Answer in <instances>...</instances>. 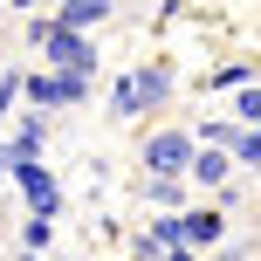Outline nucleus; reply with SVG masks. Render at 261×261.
Listing matches in <instances>:
<instances>
[{"label": "nucleus", "mask_w": 261, "mask_h": 261, "mask_svg": "<svg viewBox=\"0 0 261 261\" xmlns=\"http://www.w3.org/2000/svg\"><path fill=\"white\" fill-rule=\"evenodd\" d=\"M76 261H83V254H76Z\"/></svg>", "instance_id": "obj_22"}, {"label": "nucleus", "mask_w": 261, "mask_h": 261, "mask_svg": "<svg viewBox=\"0 0 261 261\" xmlns=\"http://www.w3.org/2000/svg\"><path fill=\"white\" fill-rule=\"evenodd\" d=\"M213 261H248V248H220V254H213Z\"/></svg>", "instance_id": "obj_17"}, {"label": "nucleus", "mask_w": 261, "mask_h": 261, "mask_svg": "<svg viewBox=\"0 0 261 261\" xmlns=\"http://www.w3.org/2000/svg\"><path fill=\"white\" fill-rule=\"evenodd\" d=\"M234 179H241L234 151H227V144H199V158H193V186H206V193H220V186H234Z\"/></svg>", "instance_id": "obj_7"}, {"label": "nucleus", "mask_w": 261, "mask_h": 261, "mask_svg": "<svg viewBox=\"0 0 261 261\" xmlns=\"http://www.w3.org/2000/svg\"><path fill=\"white\" fill-rule=\"evenodd\" d=\"M227 151H234V165H241V172H261V124H241Z\"/></svg>", "instance_id": "obj_11"}, {"label": "nucleus", "mask_w": 261, "mask_h": 261, "mask_svg": "<svg viewBox=\"0 0 261 261\" xmlns=\"http://www.w3.org/2000/svg\"><path fill=\"white\" fill-rule=\"evenodd\" d=\"M220 241H227V213L220 206H186V248L206 254V248H220Z\"/></svg>", "instance_id": "obj_8"}, {"label": "nucleus", "mask_w": 261, "mask_h": 261, "mask_svg": "<svg viewBox=\"0 0 261 261\" xmlns=\"http://www.w3.org/2000/svg\"><path fill=\"white\" fill-rule=\"evenodd\" d=\"M0 7H14V0H0Z\"/></svg>", "instance_id": "obj_19"}, {"label": "nucleus", "mask_w": 261, "mask_h": 261, "mask_svg": "<svg viewBox=\"0 0 261 261\" xmlns=\"http://www.w3.org/2000/svg\"><path fill=\"white\" fill-rule=\"evenodd\" d=\"M41 7H55V0H14V14H41Z\"/></svg>", "instance_id": "obj_15"}, {"label": "nucleus", "mask_w": 261, "mask_h": 261, "mask_svg": "<svg viewBox=\"0 0 261 261\" xmlns=\"http://www.w3.org/2000/svg\"><path fill=\"white\" fill-rule=\"evenodd\" d=\"M124 261H138V254H124Z\"/></svg>", "instance_id": "obj_20"}, {"label": "nucleus", "mask_w": 261, "mask_h": 261, "mask_svg": "<svg viewBox=\"0 0 261 261\" xmlns=\"http://www.w3.org/2000/svg\"><path fill=\"white\" fill-rule=\"evenodd\" d=\"M21 83H28V69H0V130L14 124V103H21Z\"/></svg>", "instance_id": "obj_12"}, {"label": "nucleus", "mask_w": 261, "mask_h": 261, "mask_svg": "<svg viewBox=\"0 0 261 261\" xmlns=\"http://www.w3.org/2000/svg\"><path fill=\"white\" fill-rule=\"evenodd\" d=\"M14 261H41V254H35V248H14Z\"/></svg>", "instance_id": "obj_18"}, {"label": "nucleus", "mask_w": 261, "mask_h": 261, "mask_svg": "<svg viewBox=\"0 0 261 261\" xmlns=\"http://www.w3.org/2000/svg\"><path fill=\"white\" fill-rule=\"evenodd\" d=\"M186 186L193 179H151V172H138V199H151L158 213H186Z\"/></svg>", "instance_id": "obj_9"}, {"label": "nucleus", "mask_w": 261, "mask_h": 261, "mask_svg": "<svg viewBox=\"0 0 261 261\" xmlns=\"http://www.w3.org/2000/svg\"><path fill=\"white\" fill-rule=\"evenodd\" d=\"M206 83L213 90H248V83H261V62H248V55H241V62H220Z\"/></svg>", "instance_id": "obj_10"}, {"label": "nucleus", "mask_w": 261, "mask_h": 261, "mask_svg": "<svg viewBox=\"0 0 261 261\" xmlns=\"http://www.w3.org/2000/svg\"><path fill=\"white\" fill-rule=\"evenodd\" d=\"M0 261H7V254H0Z\"/></svg>", "instance_id": "obj_21"}, {"label": "nucleus", "mask_w": 261, "mask_h": 261, "mask_svg": "<svg viewBox=\"0 0 261 261\" xmlns=\"http://www.w3.org/2000/svg\"><path fill=\"white\" fill-rule=\"evenodd\" d=\"M193 158H199L193 124H158V130L138 138V165L151 172V179H193Z\"/></svg>", "instance_id": "obj_3"}, {"label": "nucleus", "mask_w": 261, "mask_h": 261, "mask_svg": "<svg viewBox=\"0 0 261 261\" xmlns=\"http://www.w3.org/2000/svg\"><path fill=\"white\" fill-rule=\"evenodd\" d=\"M7 179H14V193L28 199V213H41V220H55V213H62V179H55V172L41 165V158H28V165H14Z\"/></svg>", "instance_id": "obj_5"}, {"label": "nucleus", "mask_w": 261, "mask_h": 261, "mask_svg": "<svg viewBox=\"0 0 261 261\" xmlns=\"http://www.w3.org/2000/svg\"><path fill=\"white\" fill-rule=\"evenodd\" d=\"M48 241H55V220H41V213H28V220H21V248H48Z\"/></svg>", "instance_id": "obj_13"}, {"label": "nucleus", "mask_w": 261, "mask_h": 261, "mask_svg": "<svg viewBox=\"0 0 261 261\" xmlns=\"http://www.w3.org/2000/svg\"><path fill=\"white\" fill-rule=\"evenodd\" d=\"M21 21H28V48L48 55V69H69V76H90V83H96L103 48H96L83 28H62V21H55V7H48V14H21Z\"/></svg>", "instance_id": "obj_2"}, {"label": "nucleus", "mask_w": 261, "mask_h": 261, "mask_svg": "<svg viewBox=\"0 0 261 261\" xmlns=\"http://www.w3.org/2000/svg\"><path fill=\"white\" fill-rule=\"evenodd\" d=\"M172 96H179V62L172 55H144V62H130L117 83H110V124L138 130L151 110H165Z\"/></svg>", "instance_id": "obj_1"}, {"label": "nucleus", "mask_w": 261, "mask_h": 261, "mask_svg": "<svg viewBox=\"0 0 261 261\" xmlns=\"http://www.w3.org/2000/svg\"><path fill=\"white\" fill-rule=\"evenodd\" d=\"M41 144H48V117H41V110H21L14 138L0 144V172H14V165H28V158H41Z\"/></svg>", "instance_id": "obj_6"}, {"label": "nucleus", "mask_w": 261, "mask_h": 261, "mask_svg": "<svg viewBox=\"0 0 261 261\" xmlns=\"http://www.w3.org/2000/svg\"><path fill=\"white\" fill-rule=\"evenodd\" d=\"M165 261H199V248H165Z\"/></svg>", "instance_id": "obj_16"}, {"label": "nucleus", "mask_w": 261, "mask_h": 261, "mask_svg": "<svg viewBox=\"0 0 261 261\" xmlns=\"http://www.w3.org/2000/svg\"><path fill=\"white\" fill-rule=\"evenodd\" d=\"M234 117L241 124H261V83H248V90L234 96Z\"/></svg>", "instance_id": "obj_14"}, {"label": "nucleus", "mask_w": 261, "mask_h": 261, "mask_svg": "<svg viewBox=\"0 0 261 261\" xmlns=\"http://www.w3.org/2000/svg\"><path fill=\"white\" fill-rule=\"evenodd\" d=\"M83 96H90V76H69V69H28V83H21V103L28 110H76Z\"/></svg>", "instance_id": "obj_4"}]
</instances>
